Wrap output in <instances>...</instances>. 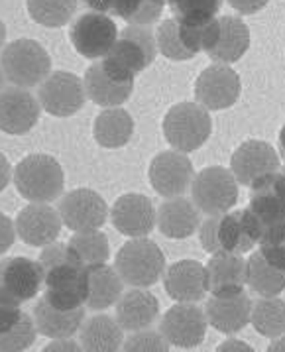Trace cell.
Here are the masks:
<instances>
[{
	"label": "cell",
	"instance_id": "obj_26",
	"mask_svg": "<svg viewBox=\"0 0 285 352\" xmlns=\"http://www.w3.org/2000/svg\"><path fill=\"white\" fill-rule=\"evenodd\" d=\"M159 317V303L148 287H136L116 301V321L124 331L150 329Z\"/></svg>",
	"mask_w": 285,
	"mask_h": 352
},
{
	"label": "cell",
	"instance_id": "obj_7",
	"mask_svg": "<svg viewBox=\"0 0 285 352\" xmlns=\"http://www.w3.org/2000/svg\"><path fill=\"white\" fill-rule=\"evenodd\" d=\"M216 18L203 24H191L179 18L163 20L156 30L159 54L173 61H187L193 59L199 52H207V47L213 42Z\"/></svg>",
	"mask_w": 285,
	"mask_h": 352
},
{
	"label": "cell",
	"instance_id": "obj_49",
	"mask_svg": "<svg viewBox=\"0 0 285 352\" xmlns=\"http://www.w3.org/2000/svg\"><path fill=\"white\" fill-rule=\"evenodd\" d=\"M280 351H285V337L282 335V337L273 338V342L270 344V349H268V352H280Z\"/></svg>",
	"mask_w": 285,
	"mask_h": 352
},
{
	"label": "cell",
	"instance_id": "obj_19",
	"mask_svg": "<svg viewBox=\"0 0 285 352\" xmlns=\"http://www.w3.org/2000/svg\"><path fill=\"white\" fill-rule=\"evenodd\" d=\"M111 217L118 232L130 239H142L154 230L157 211L150 197L140 193H126L114 201Z\"/></svg>",
	"mask_w": 285,
	"mask_h": 352
},
{
	"label": "cell",
	"instance_id": "obj_2",
	"mask_svg": "<svg viewBox=\"0 0 285 352\" xmlns=\"http://www.w3.org/2000/svg\"><path fill=\"white\" fill-rule=\"evenodd\" d=\"M157 56L156 32L150 26L128 24L120 30L113 50L102 57V67L118 81H134L140 71L148 69Z\"/></svg>",
	"mask_w": 285,
	"mask_h": 352
},
{
	"label": "cell",
	"instance_id": "obj_10",
	"mask_svg": "<svg viewBox=\"0 0 285 352\" xmlns=\"http://www.w3.org/2000/svg\"><path fill=\"white\" fill-rule=\"evenodd\" d=\"M120 30L113 18L100 12H87L81 14L71 24L69 40L79 56L87 59L104 57L118 40Z\"/></svg>",
	"mask_w": 285,
	"mask_h": 352
},
{
	"label": "cell",
	"instance_id": "obj_29",
	"mask_svg": "<svg viewBox=\"0 0 285 352\" xmlns=\"http://www.w3.org/2000/svg\"><path fill=\"white\" fill-rule=\"evenodd\" d=\"M87 270V309L104 311L116 305L122 296V278L113 266L95 264Z\"/></svg>",
	"mask_w": 285,
	"mask_h": 352
},
{
	"label": "cell",
	"instance_id": "obj_25",
	"mask_svg": "<svg viewBox=\"0 0 285 352\" xmlns=\"http://www.w3.org/2000/svg\"><path fill=\"white\" fill-rule=\"evenodd\" d=\"M252 299L244 292L234 296H213L207 301V321L218 333L232 335L242 331L252 319Z\"/></svg>",
	"mask_w": 285,
	"mask_h": 352
},
{
	"label": "cell",
	"instance_id": "obj_27",
	"mask_svg": "<svg viewBox=\"0 0 285 352\" xmlns=\"http://www.w3.org/2000/svg\"><path fill=\"white\" fill-rule=\"evenodd\" d=\"M159 232L168 239H189L201 225V211L193 201L183 197L168 199L159 205L156 217Z\"/></svg>",
	"mask_w": 285,
	"mask_h": 352
},
{
	"label": "cell",
	"instance_id": "obj_46",
	"mask_svg": "<svg viewBox=\"0 0 285 352\" xmlns=\"http://www.w3.org/2000/svg\"><path fill=\"white\" fill-rule=\"evenodd\" d=\"M10 177H12L10 162L6 160V155L0 152V193L8 187V184H10Z\"/></svg>",
	"mask_w": 285,
	"mask_h": 352
},
{
	"label": "cell",
	"instance_id": "obj_5",
	"mask_svg": "<svg viewBox=\"0 0 285 352\" xmlns=\"http://www.w3.org/2000/svg\"><path fill=\"white\" fill-rule=\"evenodd\" d=\"M0 65L6 75V81H10L14 87L30 89L42 85L49 77L52 57L40 42L22 38L2 50Z\"/></svg>",
	"mask_w": 285,
	"mask_h": 352
},
{
	"label": "cell",
	"instance_id": "obj_47",
	"mask_svg": "<svg viewBox=\"0 0 285 352\" xmlns=\"http://www.w3.org/2000/svg\"><path fill=\"white\" fill-rule=\"evenodd\" d=\"M83 346H77L69 338H56V342H52L49 346H45V352L49 351H81Z\"/></svg>",
	"mask_w": 285,
	"mask_h": 352
},
{
	"label": "cell",
	"instance_id": "obj_52",
	"mask_svg": "<svg viewBox=\"0 0 285 352\" xmlns=\"http://www.w3.org/2000/svg\"><path fill=\"white\" fill-rule=\"evenodd\" d=\"M4 81H6V75H4V71H2V65H0V91L4 89Z\"/></svg>",
	"mask_w": 285,
	"mask_h": 352
},
{
	"label": "cell",
	"instance_id": "obj_30",
	"mask_svg": "<svg viewBox=\"0 0 285 352\" xmlns=\"http://www.w3.org/2000/svg\"><path fill=\"white\" fill-rule=\"evenodd\" d=\"M34 321L38 333L47 338H71L77 331H81L85 321V309L63 311L49 305L45 299H40L34 307Z\"/></svg>",
	"mask_w": 285,
	"mask_h": 352
},
{
	"label": "cell",
	"instance_id": "obj_39",
	"mask_svg": "<svg viewBox=\"0 0 285 352\" xmlns=\"http://www.w3.org/2000/svg\"><path fill=\"white\" fill-rule=\"evenodd\" d=\"M38 337V327L34 317L22 313V319L6 333L0 335V352H20L30 349Z\"/></svg>",
	"mask_w": 285,
	"mask_h": 352
},
{
	"label": "cell",
	"instance_id": "obj_48",
	"mask_svg": "<svg viewBox=\"0 0 285 352\" xmlns=\"http://www.w3.org/2000/svg\"><path fill=\"white\" fill-rule=\"evenodd\" d=\"M228 349H242V351H250L246 342H238V340H228L225 344H220V351H228Z\"/></svg>",
	"mask_w": 285,
	"mask_h": 352
},
{
	"label": "cell",
	"instance_id": "obj_15",
	"mask_svg": "<svg viewBox=\"0 0 285 352\" xmlns=\"http://www.w3.org/2000/svg\"><path fill=\"white\" fill-rule=\"evenodd\" d=\"M242 93L238 73L227 63H214L203 71L195 83V99L207 111L230 109Z\"/></svg>",
	"mask_w": 285,
	"mask_h": 352
},
{
	"label": "cell",
	"instance_id": "obj_51",
	"mask_svg": "<svg viewBox=\"0 0 285 352\" xmlns=\"http://www.w3.org/2000/svg\"><path fill=\"white\" fill-rule=\"evenodd\" d=\"M4 42H6V26H4V22L0 20V50L4 47Z\"/></svg>",
	"mask_w": 285,
	"mask_h": 352
},
{
	"label": "cell",
	"instance_id": "obj_50",
	"mask_svg": "<svg viewBox=\"0 0 285 352\" xmlns=\"http://www.w3.org/2000/svg\"><path fill=\"white\" fill-rule=\"evenodd\" d=\"M280 157L285 162V124L280 132Z\"/></svg>",
	"mask_w": 285,
	"mask_h": 352
},
{
	"label": "cell",
	"instance_id": "obj_43",
	"mask_svg": "<svg viewBox=\"0 0 285 352\" xmlns=\"http://www.w3.org/2000/svg\"><path fill=\"white\" fill-rule=\"evenodd\" d=\"M16 223L4 212H0V256L10 250L16 240Z\"/></svg>",
	"mask_w": 285,
	"mask_h": 352
},
{
	"label": "cell",
	"instance_id": "obj_33",
	"mask_svg": "<svg viewBox=\"0 0 285 352\" xmlns=\"http://www.w3.org/2000/svg\"><path fill=\"white\" fill-rule=\"evenodd\" d=\"M248 285L262 297L280 296L285 289V270L270 264L260 250L252 252L248 258Z\"/></svg>",
	"mask_w": 285,
	"mask_h": 352
},
{
	"label": "cell",
	"instance_id": "obj_12",
	"mask_svg": "<svg viewBox=\"0 0 285 352\" xmlns=\"http://www.w3.org/2000/svg\"><path fill=\"white\" fill-rule=\"evenodd\" d=\"M43 285V268L40 260L12 256L0 260V296L18 305L40 294Z\"/></svg>",
	"mask_w": 285,
	"mask_h": 352
},
{
	"label": "cell",
	"instance_id": "obj_37",
	"mask_svg": "<svg viewBox=\"0 0 285 352\" xmlns=\"http://www.w3.org/2000/svg\"><path fill=\"white\" fill-rule=\"evenodd\" d=\"M168 0H114L113 16L136 26H150L159 20Z\"/></svg>",
	"mask_w": 285,
	"mask_h": 352
},
{
	"label": "cell",
	"instance_id": "obj_32",
	"mask_svg": "<svg viewBox=\"0 0 285 352\" xmlns=\"http://www.w3.org/2000/svg\"><path fill=\"white\" fill-rule=\"evenodd\" d=\"M132 134H134V118L130 116L128 111L120 107L102 111L93 126V136L97 144L111 150L126 146Z\"/></svg>",
	"mask_w": 285,
	"mask_h": 352
},
{
	"label": "cell",
	"instance_id": "obj_36",
	"mask_svg": "<svg viewBox=\"0 0 285 352\" xmlns=\"http://www.w3.org/2000/svg\"><path fill=\"white\" fill-rule=\"evenodd\" d=\"M77 254L79 262L83 266H95V264H106L111 258V246L109 239L100 230H87V232H75V236L67 242Z\"/></svg>",
	"mask_w": 285,
	"mask_h": 352
},
{
	"label": "cell",
	"instance_id": "obj_4",
	"mask_svg": "<svg viewBox=\"0 0 285 352\" xmlns=\"http://www.w3.org/2000/svg\"><path fill=\"white\" fill-rule=\"evenodd\" d=\"M114 268L132 287H150L166 274V256L154 240L132 239L116 254Z\"/></svg>",
	"mask_w": 285,
	"mask_h": 352
},
{
	"label": "cell",
	"instance_id": "obj_16",
	"mask_svg": "<svg viewBox=\"0 0 285 352\" xmlns=\"http://www.w3.org/2000/svg\"><path fill=\"white\" fill-rule=\"evenodd\" d=\"M280 155L264 140H248L234 150L230 157V171L236 182L246 187H254L271 173L280 171Z\"/></svg>",
	"mask_w": 285,
	"mask_h": 352
},
{
	"label": "cell",
	"instance_id": "obj_14",
	"mask_svg": "<svg viewBox=\"0 0 285 352\" xmlns=\"http://www.w3.org/2000/svg\"><path fill=\"white\" fill-rule=\"evenodd\" d=\"M63 225L73 232L99 230L109 219V205L93 189H75L69 191L57 205Z\"/></svg>",
	"mask_w": 285,
	"mask_h": 352
},
{
	"label": "cell",
	"instance_id": "obj_6",
	"mask_svg": "<svg viewBox=\"0 0 285 352\" xmlns=\"http://www.w3.org/2000/svg\"><path fill=\"white\" fill-rule=\"evenodd\" d=\"M213 120L199 102H179L163 118V136L177 152H195L211 138Z\"/></svg>",
	"mask_w": 285,
	"mask_h": 352
},
{
	"label": "cell",
	"instance_id": "obj_44",
	"mask_svg": "<svg viewBox=\"0 0 285 352\" xmlns=\"http://www.w3.org/2000/svg\"><path fill=\"white\" fill-rule=\"evenodd\" d=\"M270 0H228V4L238 12V14H256L262 8H266Z\"/></svg>",
	"mask_w": 285,
	"mask_h": 352
},
{
	"label": "cell",
	"instance_id": "obj_9",
	"mask_svg": "<svg viewBox=\"0 0 285 352\" xmlns=\"http://www.w3.org/2000/svg\"><path fill=\"white\" fill-rule=\"evenodd\" d=\"M43 299L57 309L73 311L87 303V270L79 262H65L43 270Z\"/></svg>",
	"mask_w": 285,
	"mask_h": 352
},
{
	"label": "cell",
	"instance_id": "obj_1",
	"mask_svg": "<svg viewBox=\"0 0 285 352\" xmlns=\"http://www.w3.org/2000/svg\"><path fill=\"white\" fill-rule=\"evenodd\" d=\"M262 234L264 228L250 209L213 214L199 228L201 246L209 254L250 252Z\"/></svg>",
	"mask_w": 285,
	"mask_h": 352
},
{
	"label": "cell",
	"instance_id": "obj_28",
	"mask_svg": "<svg viewBox=\"0 0 285 352\" xmlns=\"http://www.w3.org/2000/svg\"><path fill=\"white\" fill-rule=\"evenodd\" d=\"M83 85H85L87 99H91L95 104L104 107V109L124 104L134 91V81L114 79L113 75L102 67L100 61L87 69Z\"/></svg>",
	"mask_w": 285,
	"mask_h": 352
},
{
	"label": "cell",
	"instance_id": "obj_17",
	"mask_svg": "<svg viewBox=\"0 0 285 352\" xmlns=\"http://www.w3.org/2000/svg\"><path fill=\"white\" fill-rule=\"evenodd\" d=\"M207 315L197 303H177L163 315L159 331L171 346L195 349L207 335Z\"/></svg>",
	"mask_w": 285,
	"mask_h": 352
},
{
	"label": "cell",
	"instance_id": "obj_40",
	"mask_svg": "<svg viewBox=\"0 0 285 352\" xmlns=\"http://www.w3.org/2000/svg\"><path fill=\"white\" fill-rule=\"evenodd\" d=\"M260 252L275 268L285 270V223L273 225L264 230L262 239L258 240Z\"/></svg>",
	"mask_w": 285,
	"mask_h": 352
},
{
	"label": "cell",
	"instance_id": "obj_42",
	"mask_svg": "<svg viewBox=\"0 0 285 352\" xmlns=\"http://www.w3.org/2000/svg\"><path fill=\"white\" fill-rule=\"evenodd\" d=\"M22 313L24 311H20L18 303L8 301V299H4V297L0 296V335L10 331L22 319Z\"/></svg>",
	"mask_w": 285,
	"mask_h": 352
},
{
	"label": "cell",
	"instance_id": "obj_38",
	"mask_svg": "<svg viewBox=\"0 0 285 352\" xmlns=\"http://www.w3.org/2000/svg\"><path fill=\"white\" fill-rule=\"evenodd\" d=\"M171 14L183 22L203 24L218 16L223 0H168Z\"/></svg>",
	"mask_w": 285,
	"mask_h": 352
},
{
	"label": "cell",
	"instance_id": "obj_20",
	"mask_svg": "<svg viewBox=\"0 0 285 352\" xmlns=\"http://www.w3.org/2000/svg\"><path fill=\"white\" fill-rule=\"evenodd\" d=\"M61 217L49 203H32L18 212L16 232L28 246H47L56 242L61 232Z\"/></svg>",
	"mask_w": 285,
	"mask_h": 352
},
{
	"label": "cell",
	"instance_id": "obj_8",
	"mask_svg": "<svg viewBox=\"0 0 285 352\" xmlns=\"http://www.w3.org/2000/svg\"><path fill=\"white\" fill-rule=\"evenodd\" d=\"M191 195L197 209L209 217L232 211L238 201V182L230 169L211 166L195 173Z\"/></svg>",
	"mask_w": 285,
	"mask_h": 352
},
{
	"label": "cell",
	"instance_id": "obj_45",
	"mask_svg": "<svg viewBox=\"0 0 285 352\" xmlns=\"http://www.w3.org/2000/svg\"><path fill=\"white\" fill-rule=\"evenodd\" d=\"M87 8H91L93 12H100V14H113L114 0H81Z\"/></svg>",
	"mask_w": 285,
	"mask_h": 352
},
{
	"label": "cell",
	"instance_id": "obj_31",
	"mask_svg": "<svg viewBox=\"0 0 285 352\" xmlns=\"http://www.w3.org/2000/svg\"><path fill=\"white\" fill-rule=\"evenodd\" d=\"M120 323L109 315H93L81 327V346L89 352H114L124 344Z\"/></svg>",
	"mask_w": 285,
	"mask_h": 352
},
{
	"label": "cell",
	"instance_id": "obj_22",
	"mask_svg": "<svg viewBox=\"0 0 285 352\" xmlns=\"http://www.w3.org/2000/svg\"><path fill=\"white\" fill-rule=\"evenodd\" d=\"M207 270V289L213 296H234L248 285V260L242 254H213Z\"/></svg>",
	"mask_w": 285,
	"mask_h": 352
},
{
	"label": "cell",
	"instance_id": "obj_41",
	"mask_svg": "<svg viewBox=\"0 0 285 352\" xmlns=\"http://www.w3.org/2000/svg\"><path fill=\"white\" fill-rule=\"evenodd\" d=\"M170 342L166 340V337L161 333L156 331H134V335L122 344L124 351H152V352H166L170 351Z\"/></svg>",
	"mask_w": 285,
	"mask_h": 352
},
{
	"label": "cell",
	"instance_id": "obj_21",
	"mask_svg": "<svg viewBox=\"0 0 285 352\" xmlns=\"http://www.w3.org/2000/svg\"><path fill=\"white\" fill-rule=\"evenodd\" d=\"M163 287L177 303H197L207 296V270L197 260H179L166 268Z\"/></svg>",
	"mask_w": 285,
	"mask_h": 352
},
{
	"label": "cell",
	"instance_id": "obj_18",
	"mask_svg": "<svg viewBox=\"0 0 285 352\" xmlns=\"http://www.w3.org/2000/svg\"><path fill=\"white\" fill-rule=\"evenodd\" d=\"M42 104L22 87H8L0 91V130L10 136L28 134L38 124Z\"/></svg>",
	"mask_w": 285,
	"mask_h": 352
},
{
	"label": "cell",
	"instance_id": "obj_13",
	"mask_svg": "<svg viewBox=\"0 0 285 352\" xmlns=\"http://www.w3.org/2000/svg\"><path fill=\"white\" fill-rule=\"evenodd\" d=\"M193 179V162L183 152H161L150 164V184L161 197L173 199L185 195L187 191H191Z\"/></svg>",
	"mask_w": 285,
	"mask_h": 352
},
{
	"label": "cell",
	"instance_id": "obj_34",
	"mask_svg": "<svg viewBox=\"0 0 285 352\" xmlns=\"http://www.w3.org/2000/svg\"><path fill=\"white\" fill-rule=\"evenodd\" d=\"M258 333L266 338L285 335V301L277 296L262 297L252 305V319Z\"/></svg>",
	"mask_w": 285,
	"mask_h": 352
},
{
	"label": "cell",
	"instance_id": "obj_35",
	"mask_svg": "<svg viewBox=\"0 0 285 352\" xmlns=\"http://www.w3.org/2000/svg\"><path fill=\"white\" fill-rule=\"evenodd\" d=\"M34 22L45 28H61L77 12V0H26Z\"/></svg>",
	"mask_w": 285,
	"mask_h": 352
},
{
	"label": "cell",
	"instance_id": "obj_3",
	"mask_svg": "<svg viewBox=\"0 0 285 352\" xmlns=\"http://www.w3.org/2000/svg\"><path fill=\"white\" fill-rule=\"evenodd\" d=\"M14 185L18 193L30 203H52L63 193L65 173L56 157L34 154L16 166Z\"/></svg>",
	"mask_w": 285,
	"mask_h": 352
},
{
	"label": "cell",
	"instance_id": "obj_11",
	"mask_svg": "<svg viewBox=\"0 0 285 352\" xmlns=\"http://www.w3.org/2000/svg\"><path fill=\"white\" fill-rule=\"evenodd\" d=\"M38 100L45 113L57 118L77 114L87 100L85 85L69 71H56L40 85Z\"/></svg>",
	"mask_w": 285,
	"mask_h": 352
},
{
	"label": "cell",
	"instance_id": "obj_24",
	"mask_svg": "<svg viewBox=\"0 0 285 352\" xmlns=\"http://www.w3.org/2000/svg\"><path fill=\"white\" fill-rule=\"evenodd\" d=\"M250 47V30L236 16H218L213 42L207 47V56L216 63H234Z\"/></svg>",
	"mask_w": 285,
	"mask_h": 352
},
{
	"label": "cell",
	"instance_id": "obj_23",
	"mask_svg": "<svg viewBox=\"0 0 285 352\" xmlns=\"http://www.w3.org/2000/svg\"><path fill=\"white\" fill-rule=\"evenodd\" d=\"M248 209L258 219L262 228L285 223V169L252 187Z\"/></svg>",
	"mask_w": 285,
	"mask_h": 352
}]
</instances>
